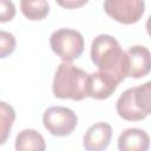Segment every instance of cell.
Here are the masks:
<instances>
[{
  "instance_id": "cell-1",
  "label": "cell",
  "mask_w": 151,
  "mask_h": 151,
  "mask_svg": "<svg viewBox=\"0 0 151 151\" xmlns=\"http://www.w3.org/2000/svg\"><path fill=\"white\" fill-rule=\"evenodd\" d=\"M91 60L99 68L111 73L119 83L124 81L126 74V54L118 40L110 34H99L91 45Z\"/></svg>"
},
{
  "instance_id": "cell-2",
  "label": "cell",
  "mask_w": 151,
  "mask_h": 151,
  "mask_svg": "<svg viewBox=\"0 0 151 151\" xmlns=\"http://www.w3.org/2000/svg\"><path fill=\"white\" fill-rule=\"evenodd\" d=\"M90 74L84 70L74 66L72 63L63 61L53 78L52 91L55 98L83 100L87 94Z\"/></svg>"
},
{
  "instance_id": "cell-3",
  "label": "cell",
  "mask_w": 151,
  "mask_h": 151,
  "mask_svg": "<svg viewBox=\"0 0 151 151\" xmlns=\"http://www.w3.org/2000/svg\"><path fill=\"white\" fill-rule=\"evenodd\" d=\"M50 45L60 59L71 63L81 55L85 44L80 32L72 28H60L51 34Z\"/></svg>"
},
{
  "instance_id": "cell-4",
  "label": "cell",
  "mask_w": 151,
  "mask_h": 151,
  "mask_svg": "<svg viewBox=\"0 0 151 151\" xmlns=\"http://www.w3.org/2000/svg\"><path fill=\"white\" fill-rule=\"evenodd\" d=\"M45 129L53 136L65 137L73 132L78 124L77 114L68 107L52 106L48 107L42 116Z\"/></svg>"
},
{
  "instance_id": "cell-5",
  "label": "cell",
  "mask_w": 151,
  "mask_h": 151,
  "mask_svg": "<svg viewBox=\"0 0 151 151\" xmlns=\"http://www.w3.org/2000/svg\"><path fill=\"white\" fill-rule=\"evenodd\" d=\"M104 9L113 20L131 25L142 18L145 11V2L143 0H106L104 1Z\"/></svg>"
},
{
  "instance_id": "cell-6",
  "label": "cell",
  "mask_w": 151,
  "mask_h": 151,
  "mask_svg": "<svg viewBox=\"0 0 151 151\" xmlns=\"http://www.w3.org/2000/svg\"><path fill=\"white\" fill-rule=\"evenodd\" d=\"M126 74L131 78H142L151 72V53L142 45H134L125 51Z\"/></svg>"
},
{
  "instance_id": "cell-7",
  "label": "cell",
  "mask_w": 151,
  "mask_h": 151,
  "mask_svg": "<svg viewBox=\"0 0 151 151\" xmlns=\"http://www.w3.org/2000/svg\"><path fill=\"white\" fill-rule=\"evenodd\" d=\"M119 81L114 76L105 71H97L90 74L88 77V97L98 100L106 99L113 94L117 90Z\"/></svg>"
},
{
  "instance_id": "cell-8",
  "label": "cell",
  "mask_w": 151,
  "mask_h": 151,
  "mask_svg": "<svg viewBox=\"0 0 151 151\" xmlns=\"http://www.w3.org/2000/svg\"><path fill=\"white\" fill-rule=\"evenodd\" d=\"M112 127L106 122L91 125L85 132L83 145L86 151H105L111 142Z\"/></svg>"
},
{
  "instance_id": "cell-9",
  "label": "cell",
  "mask_w": 151,
  "mask_h": 151,
  "mask_svg": "<svg viewBox=\"0 0 151 151\" xmlns=\"http://www.w3.org/2000/svg\"><path fill=\"white\" fill-rule=\"evenodd\" d=\"M150 137L149 134L137 127L124 130L118 138L119 151H149Z\"/></svg>"
},
{
  "instance_id": "cell-10",
  "label": "cell",
  "mask_w": 151,
  "mask_h": 151,
  "mask_svg": "<svg viewBox=\"0 0 151 151\" xmlns=\"http://www.w3.org/2000/svg\"><path fill=\"white\" fill-rule=\"evenodd\" d=\"M134 94H136V87H130L120 94L116 104L117 113L119 114V117L129 122H138L146 118V114L143 113L137 107Z\"/></svg>"
},
{
  "instance_id": "cell-11",
  "label": "cell",
  "mask_w": 151,
  "mask_h": 151,
  "mask_svg": "<svg viewBox=\"0 0 151 151\" xmlns=\"http://www.w3.org/2000/svg\"><path fill=\"white\" fill-rule=\"evenodd\" d=\"M46 143L44 137L33 129H25L17 134L15 151H45Z\"/></svg>"
},
{
  "instance_id": "cell-12",
  "label": "cell",
  "mask_w": 151,
  "mask_h": 151,
  "mask_svg": "<svg viewBox=\"0 0 151 151\" xmlns=\"http://www.w3.org/2000/svg\"><path fill=\"white\" fill-rule=\"evenodd\" d=\"M21 12L28 20H41L50 12V5L45 0L27 1L24 0L20 2Z\"/></svg>"
},
{
  "instance_id": "cell-13",
  "label": "cell",
  "mask_w": 151,
  "mask_h": 151,
  "mask_svg": "<svg viewBox=\"0 0 151 151\" xmlns=\"http://www.w3.org/2000/svg\"><path fill=\"white\" fill-rule=\"evenodd\" d=\"M134 100L137 107L147 114H151V80L136 87Z\"/></svg>"
},
{
  "instance_id": "cell-14",
  "label": "cell",
  "mask_w": 151,
  "mask_h": 151,
  "mask_svg": "<svg viewBox=\"0 0 151 151\" xmlns=\"http://www.w3.org/2000/svg\"><path fill=\"white\" fill-rule=\"evenodd\" d=\"M1 131H2V137H1V143L4 144L7 139L8 133L11 132L12 125L15 119V112L12 106L7 105L5 101H1Z\"/></svg>"
},
{
  "instance_id": "cell-15",
  "label": "cell",
  "mask_w": 151,
  "mask_h": 151,
  "mask_svg": "<svg viewBox=\"0 0 151 151\" xmlns=\"http://www.w3.org/2000/svg\"><path fill=\"white\" fill-rule=\"evenodd\" d=\"M0 57L6 58L7 55L12 54L15 50V38L12 33L1 31L0 32Z\"/></svg>"
},
{
  "instance_id": "cell-16",
  "label": "cell",
  "mask_w": 151,
  "mask_h": 151,
  "mask_svg": "<svg viewBox=\"0 0 151 151\" xmlns=\"http://www.w3.org/2000/svg\"><path fill=\"white\" fill-rule=\"evenodd\" d=\"M14 15H15V7H14L13 2L1 0V2H0V21L1 22L11 21L14 18Z\"/></svg>"
},
{
  "instance_id": "cell-17",
  "label": "cell",
  "mask_w": 151,
  "mask_h": 151,
  "mask_svg": "<svg viewBox=\"0 0 151 151\" xmlns=\"http://www.w3.org/2000/svg\"><path fill=\"white\" fill-rule=\"evenodd\" d=\"M61 6L65 7H77V6H81L84 4H86V1H80V2H74V1H66V2H59Z\"/></svg>"
},
{
  "instance_id": "cell-18",
  "label": "cell",
  "mask_w": 151,
  "mask_h": 151,
  "mask_svg": "<svg viewBox=\"0 0 151 151\" xmlns=\"http://www.w3.org/2000/svg\"><path fill=\"white\" fill-rule=\"evenodd\" d=\"M145 27H146V31H147V34L151 37V15L147 18V20H146V25H145Z\"/></svg>"
}]
</instances>
